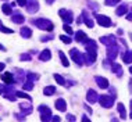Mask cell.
Listing matches in <instances>:
<instances>
[{
	"label": "cell",
	"instance_id": "3",
	"mask_svg": "<svg viewBox=\"0 0 132 122\" xmlns=\"http://www.w3.org/2000/svg\"><path fill=\"white\" fill-rule=\"evenodd\" d=\"M39 112H40V121L43 122H47V121H52V110L49 108L46 104H42V106H39Z\"/></svg>",
	"mask_w": 132,
	"mask_h": 122
},
{
	"label": "cell",
	"instance_id": "42",
	"mask_svg": "<svg viewBox=\"0 0 132 122\" xmlns=\"http://www.w3.org/2000/svg\"><path fill=\"white\" fill-rule=\"evenodd\" d=\"M17 2V4L21 6V7H25L27 6V0H15Z\"/></svg>",
	"mask_w": 132,
	"mask_h": 122
},
{
	"label": "cell",
	"instance_id": "9",
	"mask_svg": "<svg viewBox=\"0 0 132 122\" xmlns=\"http://www.w3.org/2000/svg\"><path fill=\"white\" fill-rule=\"evenodd\" d=\"M27 11L29 14H35L39 11V2L38 0H27V6H25Z\"/></svg>",
	"mask_w": 132,
	"mask_h": 122
},
{
	"label": "cell",
	"instance_id": "22",
	"mask_svg": "<svg viewBox=\"0 0 132 122\" xmlns=\"http://www.w3.org/2000/svg\"><path fill=\"white\" fill-rule=\"evenodd\" d=\"M127 13H128V4H125V3H122L121 6H118V7H117V10H116V14L118 17L124 15V14H127Z\"/></svg>",
	"mask_w": 132,
	"mask_h": 122
},
{
	"label": "cell",
	"instance_id": "44",
	"mask_svg": "<svg viewBox=\"0 0 132 122\" xmlns=\"http://www.w3.org/2000/svg\"><path fill=\"white\" fill-rule=\"evenodd\" d=\"M84 108L88 111V114H92V112H93V111H92V108H90V107L88 106V104H85V106H84Z\"/></svg>",
	"mask_w": 132,
	"mask_h": 122
},
{
	"label": "cell",
	"instance_id": "47",
	"mask_svg": "<svg viewBox=\"0 0 132 122\" xmlns=\"http://www.w3.org/2000/svg\"><path fill=\"white\" fill-rule=\"evenodd\" d=\"M127 20H128V21H132V11L127 14Z\"/></svg>",
	"mask_w": 132,
	"mask_h": 122
},
{
	"label": "cell",
	"instance_id": "56",
	"mask_svg": "<svg viewBox=\"0 0 132 122\" xmlns=\"http://www.w3.org/2000/svg\"><path fill=\"white\" fill-rule=\"evenodd\" d=\"M129 39H131V40H132V32H131V33H129Z\"/></svg>",
	"mask_w": 132,
	"mask_h": 122
},
{
	"label": "cell",
	"instance_id": "28",
	"mask_svg": "<svg viewBox=\"0 0 132 122\" xmlns=\"http://www.w3.org/2000/svg\"><path fill=\"white\" fill-rule=\"evenodd\" d=\"M35 86V82L31 81V79H25V82L22 83V89L24 90H32Z\"/></svg>",
	"mask_w": 132,
	"mask_h": 122
},
{
	"label": "cell",
	"instance_id": "34",
	"mask_svg": "<svg viewBox=\"0 0 132 122\" xmlns=\"http://www.w3.org/2000/svg\"><path fill=\"white\" fill-rule=\"evenodd\" d=\"M27 79H31V81H38L39 79V75L38 74H35V72H28L27 74Z\"/></svg>",
	"mask_w": 132,
	"mask_h": 122
},
{
	"label": "cell",
	"instance_id": "12",
	"mask_svg": "<svg viewBox=\"0 0 132 122\" xmlns=\"http://www.w3.org/2000/svg\"><path fill=\"white\" fill-rule=\"evenodd\" d=\"M20 110H21V112H22L24 115H29V114H32V111H34L32 101H29V103H21L20 104Z\"/></svg>",
	"mask_w": 132,
	"mask_h": 122
},
{
	"label": "cell",
	"instance_id": "16",
	"mask_svg": "<svg viewBox=\"0 0 132 122\" xmlns=\"http://www.w3.org/2000/svg\"><path fill=\"white\" fill-rule=\"evenodd\" d=\"M95 81H96V83L99 85V88L100 89H109V86H110V83H109V81L106 79L104 76H95Z\"/></svg>",
	"mask_w": 132,
	"mask_h": 122
},
{
	"label": "cell",
	"instance_id": "52",
	"mask_svg": "<svg viewBox=\"0 0 132 122\" xmlns=\"http://www.w3.org/2000/svg\"><path fill=\"white\" fill-rule=\"evenodd\" d=\"M129 90L132 92V78H131V81H129Z\"/></svg>",
	"mask_w": 132,
	"mask_h": 122
},
{
	"label": "cell",
	"instance_id": "49",
	"mask_svg": "<svg viewBox=\"0 0 132 122\" xmlns=\"http://www.w3.org/2000/svg\"><path fill=\"white\" fill-rule=\"evenodd\" d=\"M54 2H56V0H46V3H47V4H53Z\"/></svg>",
	"mask_w": 132,
	"mask_h": 122
},
{
	"label": "cell",
	"instance_id": "29",
	"mask_svg": "<svg viewBox=\"0 0 132 122\" xmlns=\"http://www.w3.org/2000/svg\"><path fill=\"white\" fill-rule=\"evenodd\" d=\"M54 93H56V88H54V86H46V88L43 89V94L47 96V97L53 96Z\"/></svg>",
	"mask_w": 132,
	"mask_h": 122
},
{
	"label": "cell",
	"instance_id": "37",
	"mask_svg": "<svg viewBox=\"0 0 132 122\" xmlns=\"http://www.w3.org/2000/svg\"><path fill=\"white\" fill-rule=\"evenodd\" d=\"M88 4H89V7H90L93 11H96V10L99 8V4H97L96 2H92V0H88Z\"/></svg>",
	"mask_w": 132,
	"mask_h": 122
},
{
	"label": "cell",
	"instance_id": "26",
	"mask_svg": "<svg viewBox=\"0 0 132 122\" xmlns=\"http://www.w3.org/2000/svg\"><path fill=\"white\" fill-rule=\"evenodd\" d=\"M2 11L6 14V15H11L13 14V6L9 4V3H4V4L2 6Z\"/></svg>",
	"mask_w": 132,
	"mask_h": 122
},
{
	"label": "cell",
	"instance_id": "2",
	"mask_svg": "<svg viewBox=\"0 0 132 122\" xmlns=\"http://www.w3.org/2000/svg\"><path fill=\"white\" fill-rule=\"evenodd\" d=\"M84 45H85V47H86V53H88V54L96 58V56H97V43H96V40L88 38L84 42Z\"/></svg>",
	"mask_w": 132,
	"mask_h": 122
},
{
	"label": "cell",
	"instance_id": "20",
	"mask_svg": "<svg viewBox=\"0 0 132 122\" xmlns=\"http://www.w3.org/2000/svg\"><path fill=\"white\" fill-rule=\"evenodd\" d=\"M82 21L85 22V25H86L88 28H93V21H92L90 17H89V14H88L86 10L82 11Z\"/></svg>",
	"mask_w": 132,
	"mask_h": 122
},
{
	"label": "cell",
	"instance_id": "51",
	"mask_svg": "<svg viewBox=\"0 0 132 122\" xmlns=\"http://www.w3.org/2000/svg\"><path fill=\"white\" fill-rule=\"evenodd\" d=\"M0 50H2V51H6V47L2 45V43H0Z\"/></svg>",
	"mask_w": 132,
	"mask_h": 122
},
{
	"label": "cell",
	"instance_id": "1",
	"mask_svg": "<svg viewBox=\"0 0 132 122\" xmlns=\"http://www.w3.org/2000/svg\"><path fill=\"white\" fill-rule=\"evenodd\" d=\"M34 24L36 25V28L46 32H53V29H54V24L47 18H38L34 21Z\"/></svg>",
	"mask_w": 132,
	"mask_h": 122
},
{
	"label": "cell",
	"instance_id": "6",
	"mask_svg": "<svg viewBox=\"0 0 132 122\" xmlns=\"http://www.w3.org/2000/svg\"><path fill=\"white\" fill-rule=\"evenodd\" d=\"M99 104L103 108H111L114 104V97L109 94H102V96H99Z\"/></svg>",
	"mask_w": 132,
	"mask_h": 122
},
{
	"label": "cell",
	"instance_id": "48",
	"mask_svg": "<svg viewBox=\"0 0 132 122\" xmlns=\"http://www.w3.org/2000/svg\"><path fill=\"white\" fill-rule=\"evenodd\" d=\"M4 68H6V64L4 63H0V71H4Z\"/></svg>",
	"mask_w": 132,
	"mask_h": 122
},
{
	"label": "cell",
	"instance_id": "19",
	"mask_svg": "<svg viewBox=\"0 0 132 122\" xmlns=\"http://www.w3.org/2000/svg\"><path fill=\"white\" fill-rule=\"evenodd\" d=\"M54 107H56V108L59 110V111H61V112H64V111L67 110V101H65L64 99L60 97V99H57V100H56Z\"/></svg>",
	"mask_w": 132,
	"mask_h": 122
},
{
	"label": "cell",
	"instance_id": "32",
	"mask_svg": "<svg viewBox=\"0 0 132 122\" xmlns=\"http://www.w3.org/2000/svg\"><path fill=\"white\" fill-rule=\"evenodd\" d=\"M53 76H54V81H56L59 85H61V86H65V85H67V81L64 79V78H63L60 74H54Z\"/></svg>",
	"mask_w": 132,
	"mask_h": 122
},
{
	"label": "cell",
	"instance_id": "10",
	"mask_svg": "<svg viewBox=\"0 0 132 122\" xmlns=\"http://www.w3.org/2000/svg\"><path fill=\"white\" fill-rule=\"evenodd\" d=\"M100 43L102 45H104V46H113V45H117V39H116V36L114 35H107V36H102L100 39Z\"/></svg>",
	"mask_w": 132,
	"mask_h": 122
},
{
	"label": "cell",
	"instance_id": "31",
	"mask_svg": "<svg viewBox=\"0 0 132 122\" xmlns=\"http://www.w3.org/2000/svg\"><path fill=\"white\" fill-rule=\"evenodd\" d=\"M15 96H17V97H20V99H25V100H28V101H32V97H31L29 94H27L25 92L15 90Z\"/></svg>",
	"mask_w": 132,
	"mask_h": 122
},
{
	"label": "cell",
	"instance_id": "54",
	"mask_svg": "<svg viewBox=\"0 0 132 122\" xmlns=\"http://www.w3.org/2000/svg\"><path fill=\"white\" fill-rule=\"evenodd\" d=\"M129 72H131V75H132V65L129 67Z\"/></svg>",
	"mask_w": 132,
	"mask_h": 122
},
{
	"label": "cell",
	"instance_id": "23",
	"mask_svg": "<svg viewBox=\"0 0 132 122\" xmlns=\"http://www.w3.org/2000/svg\"><path fill=\"white\" fill-rule=\"evenodd\" d=\"M86 39H88V36H86V33H85L84 31H78L77 33H75V40H77V42L84 43Z\"/></svg>",
	"mask_w": 132,
	"mask_h": 122
},
{
	"label": "cell",
	"instance_id": "35",
	"mask_svg": "<svg viewBox=\"0 0 132 122\" xmlns=\"http://www.w3.org/2000/svg\"><path fill=\"white\" fill-rule=\"evenodd\" d=\"M120 2H121V0H104V4L109 6V7H111V6H117Z\"/></svg>",
	"mask_w": 132,
	"mask_h": 122
},
{
	"label": "cell",
	"instance_id": "17",
	"mask_svg": "<svg viewBox=\"0 0 132 122\" xmlns=\"http://www.w3.org/2000/svg\"><path fill=\"white\" fill-rule=\"evenodd\" d=\"M20 35L22 39H29L32 36V29L29 27H25V25H24V27L20 28Z\"/></svg>",
	"mask_w": 132,
	"mask_h": 122
},
{
	"label": "cell",
	"instance_id": "45",
	"mask_svg": "<svg viewBox=\"0 0 132 122\" xmlns=\"http://www.w3.org/2000/svg\"><path fill=\"white\" fill-rule=\"evenodd\" d=\"M81 121H82V122H89V121H90V118L86 117V115H84V117L81 118Z\"/></svg>",
	"mask_w": 132,
	"mask_h": 122
},
{
	"label": "cell",
	"instance_id": "25",
	"mask_svg": "<svg viewBox=\"0 0 132 122\" xmlns=\"http://www.w3.org/2000/svg\"><path fill=\"white\" fill-rule=\"evenodd\" d=\"M95 61H96L95 57L89 56L88 53H85V54H84V64H86V65H93Z\"/></svg>",
	"mask_w": 132,
	"mask_h": 122
},
{
	"label": "cell",
	"instance_id": "53",
	"mask_svg": "<svg viewBox=\"0 0 132 122\" xmlns=\"http://www.w3.org/2000/svg\"><path fill=\"white\" fill-rule=\"evenodd\" d=\"M117 33H118V35H122L124 31H122V29H118V31H117Z\"/></svg>",
	"mask_w": 132,
	"mask_h": 122
},
{
	"label": "cell",
	"instance_id": "36",
	"mask_svg": "<svg viewBox=\"0 0 132 122\" xmlns=\"http://www.w3.org/2000/svg\"><path fill=\"white\" fill-rule=\"evenodd\" d=\"M60 40H61L63 43H65V45H70V43L72 42V39H71L70 36H65V35H61V36H60Z\"/></svg>",
	"mask_w": 132,
	"mask_h": 122
},
{
	"label": "cell",
	"instance_id": "11",
	"mask_svg": "<svg viewBox=\"0 0 132 122\" xmlns=\"http://www.w3.org/2000/svg\"><path fill=\"white\" fill-rule=\"evenodd\" d=\"M86 100H88V103L93 104L96 101H99V94L96 93V90H93V89H88V92H86Z\"/></svg>",
	"mask_w": 132,
	"mask_h": 122
},
{
	"label": "cell",
	"instance_id": "27",
	"mask_svg": "<svg viewBox=\"0 0 132 122\" xmlns=\"http://www.w3.org/2000/svg\"><path fill=\"white\" fill-rule=\"evenodd\" d=\"M122 60L125 64H131L132 63V50H127L122 54Z\"/></svg>",
	"mask_w": 132,
	"mask_h": 122
},
{
	"label": "cell",
	"instance_id": "41",
	"mask_svg": "<svg viewBox=\"0 0 132 122\" xmlns=\"http://www.w3.org/2000/svg\"><path fill=\"white\" fill-rule=\"evenodd\" d=\"M53 39V35H47V36H42L40 38V42H49Z\"/></svg>",
	"mask_w": 132,
	"mask_h": 122
},
{
	"label": "cell",
	"instance_id": "13",
	"mask_svg": "<svg viewBox=\"0 0 132 122\" xmlns=\"http://www.w3.org/2000/svg\"><path fill=\"white\" fill-rule=\"evenodd\" d=\"M14 74V81H15V83H24L25 82V71L22 69H15V72Z\"/></svg>",
	"mask_w": 132,
	"mask_h": 122
},
{
	"label": "cell",
	"instance_id": "21",
	"mask_svg": "<svg viewBox=\"0 0 132 122\" xmlns=\"http://www.w3.org/2000/svg\"><path fill=\"white\" fill-rule=\"evenodd\" d=\"M3 82H4L6 85H15V81H14V74L13 72L3 74Z\"/></svg>",
	"mask_w": 132,
	"mask_h": 122
},
{
	"label": "cell",
	"instance_id": "24",
	"mask_svg": "<svg viewBox=\"0 0 132 122\" xmlns=\"http://www.w3.org/2000/svg\"><path fill=\"white\" fill-rule=\"evenodd\" d=\"M117 111H118V114L121 115V119H125L127 118V111H125V107H124L122 103L117 104Z\"/></svg>",
	"mask_w": 132,
	"mask_h": 122
},
{
	"label": "cell",
	"instance_id": "5",
	"mask_svg": "<svg viewBox=\"0 0 132 122\" xmlns=\"http://www.w3.org/2000/svg\"><path fill=\"white\" fill-rule=\"evenodd\" d=\"M59 15L60 18L63 20L64 24H71L74 21V14L71 10H67V8H60L59 10Z\"/></svg>",
	"mask_w": 132,
	"mask_h": 122
},
{
	"label": "cell",
	"instance_id": "50",
	"mask_svg": "<svg viewBox=\"0 0 132 122\" xmlns=\"http://www.w3.org/2000/svg\"><path fill=\"white\" fill-rule=\"evenodd\" d=\"M3 89H4V85H2V83H0V94L3 93Z\"/></svg>",
	"mask_w": 132,
	"mask_h": 122
},
{
	"label": "cell",
	"instance_id": "43",
	"mask_svg": "<svg viewBox=\"0 0 132 122\" xmlns=\"http://www.w3.org/2000/svg\"><path fill=\"white\" fill-rule=\"evenodd\" d=\"M67 119L71 121V122H74V121H77V118L72 115V114H67Z\"/></svg>",
	"mask_w": 132,
	"mask_h": 122
},
{
	"label": "cell",
	"instance_id": "4",
	"mask_svg": "<svg viewBox=\"0 0 132 122\" xmlns=\"http://www.w3.org/2000/svg\"><path fill=\"white\" fill-rule=\"evenodd\" d=\"M70 56H71L72 61L77 64L78 67H82V65H84V54H82V53H81L78 49H71V50H70Z\"/></svg>",
	"mask_w": 132,
	"mask_h": 122
},
{
	"label": "cell",
	"instance_id": "8",
	"mask_svg": "<svg viewBox=\"0 0 132 122\" xmlns=\"http://www.w3.org/2000/svg\"><path fill=\"white\" fill-rule=\"evenodd\" d=\"M120 53V47L117 45H113V46H109L106 50V54H107V60L110 61H114L117 58V56H118Z\"/></svg>",
	"mask_w": 132,
	"mask_h": 122
},
{
	"label": "cell",
	"instance_id": "30",
	"mask_svg": "<svg viewBox=\"0 0 132 122\" xmlns=\"http://www.w3.org/2000/svg\"><path fill=\"white\" fill-rule=\"evenodd\" d=\"M59 57H60V61H61V65H63V67H68V65H70V61H68L67 56L64 54L63 51H59Z\"/></svg>",
	"mask_w": 132,
	"mask_h": 122
},
{
	"label": "cell",
	"instance_id": "15",
	"mask_svg": "<svg viewBox=\"0 0 132 122\" xmlns=\"http://www.w3.org/2000/svg\"><path fill=\"white\" fill-rule=\"evenodd\" d=\"M10 18H11V21H13L14 24H22L24 21H25V17H24V14H21L20 11L13 13L11 15H10Z\"/></svg>",
	"mask_w": 132,
	"mask_h": 122
},
{
	"label": "cell",
	"instance_id": "40",
	"mask_svg": "<svg viewBox=\"0 0 132 122\" xmlns=\"http://www.w3.org/2000/svg\"><path fill=\"white\" fill-rule=\"evenodd\" d=\"M14 117H15L17 121H25V117H24V114H14Z\"/></svg>",
	"mask_w": 132,
	"mask_h": 122
},
{
	"label": "cell",
	"instance_id": "7",
	"mask_svg": "<svg viewBox=\"0 0 132 122\" xmlns=\"http://www.w3.org/2000/svg\"><path fill=\"white\" fill-rule=\"evenodd\" d=\"M95 18H96V22H97L100 27L103 28H109L110 25H111V20H110V17H107L104 15V14H97V13H95Z\"/></svg>",
	"mask_w": 132,
	"mask_h": 122
},
{
	"label": "cell",
	"instance_id": "55",
	"mask_svg": "<svg viewBox=\"0 0 132 122\" xmlns=\"http://www.w3.org/2000/svg\"><path fill=\"white\" fill-rule=\"evenodd\" d=\"M129 118H131V119H132V110H131V114H129Z\"/></svg>",
	"mask_w": 132,
	"mask_h": 122
},
{
	"label": "cell",
	"instance_id": "14",
	"mask_svg": "<svg viewBox=\"0 0 132 122\" xmlns=\"http://www.w3.org/2000/svg\"><path fill=\"white\" fill-rule=\"evenodd\" d=\"M110 68H111V72H114L118 78L122 76V68H121V65H120L118 63H116V61H111V63H110Z\"/></svg>",
	"mask_w": 132,
	"mask_h": 122
},
{
	"label": "cell",
	"instance_id": "38",
	"mask_svg": "<svg viewBox=\"0 0 132 122\" xmlns=\"http://www.w3.org/2000/svg\"><path fill=\"white\" fill-rule=\"evenodd\" d=\"M63 29L65 31V32H67V33H68V35H71V33H72V29H71L70 24H64V25H63Z\"/></svg>",
	"mask_w": 132,
	"mask_h": 122
},
{
	"label": "cell",
	"instance_id": "33",
	"mask_svg": "<svg viewBox=\"0 0 132 122\" xmlns=\"http://www.w3.org/2000/svg\"><path fill=\"white\" fill-rule=\"evenodd\" d=\"M20 60L21 61H32V54L31 53H22L20 56Z\"/></svg>",
	"mask_w": 132,
	"mask_h": 122
},
{
	"label": "cell",
	"instance_id": "18",
	"mask_svg": "<svg viewBox=\"0 0 132 122\" xmlns=\"http://www.w3.org/2000/svg\"><path fill=\"white\" fill-rule=\"evenodd\" d=\"M50 58H52V51L49 49H45V50H42V51L39 53V60L43 61V63L50 61Z\"/></svg>",
	"mask_w": 132,
	"mask_h": 122
},
{
	"label": "cell",
	"instance_id": "39",
	"mask_svg": "<svg viewBox=\"0 0 132 122\" xmlns=\"http://www.w3.org/2000/svg\"><path fill=\"white\" fill-rule=\"evenodd\" d=\"M0 31H2V32H3V33H13V32H14L13 29H10V28H6V27H4V25H3V27H2V28H0Z\"/></svg>",
	"mask_w": 132,
	"mask_h": 122
},
{
	"label": "cell",
	"instance_id": "46",
	"mask_svg": "<svg viewBox=\"0 0 132 122\" xmlns=\"http://www.w3.org/2000/svg\"><path fill=\"white\" fill-rule=\"evenodd\" d=\"M52 121H56V122H60L61 119H60V117H57V115H54V117H52Z\"/></svg>",
	"mask_w": 132,
	"mask_h": 122
}]
</instances>
